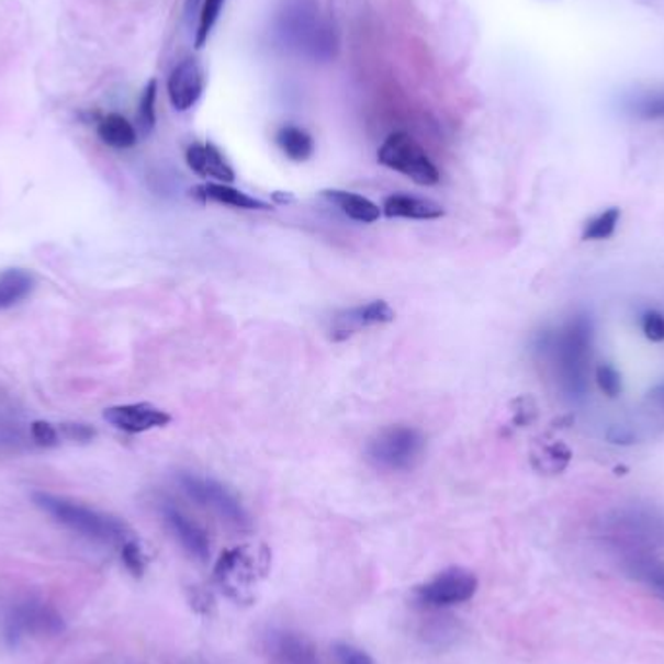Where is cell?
<instances>
[{"label": "cell", "instance_id": "cell-1", "mask_svg": "<svg viewBox=\"0 0 664 664\" xmlns=\"http://www.w3.org/2000/svg\"><path fill=\"white\" fill-rule=\"evenodd\" d=\"M277 32L288 47L315 60L335 57L337 37L333 27L319 16L315 0H284L278 14Z\"/></svg>", "mask_w": 664, "mask_h": 664}, {"label": "cell", "instance_id": "cell-2", "mask_svg": "<svg viewBox=\"0 0 664 664\" xmlns=\"http://www.w3.org/2000/svg\"><path fill=\"white\" fill-rule=\"evenodd\" d=\"M600 537L618 558L656 552L664 547V517L641 505L620 507L603 519Z\"/></svg>", "mask_w": 664, "mask_h": 664}, {"label": "cell", "instance_id": "cell-3", "mask_svg": "<svg viewBox=\"0 0 664 664\" xmlns=\"http://www.w3.org/2000/svg\"><path fill=\"white\" fill-rule=\"evenodd\" d=\"M593 320L577 315L554 338L555 370L565 395L577 401L587 395L593 358Z\"/></svg>", "mask_w": 664, "mask_h": 664}, {"label": "cell", "instance_id": "cell-4", "mask_svg": "<svg viewBox=\"0 0 664 664\" xmlns=\"http://www.w3.org/2000/svg\"><path fill=\"white\" fill-rule=\"evenodd\" d=\"M34 502L55 521L85 534L86 539L98 540L105 544H117V542L125 544L126 540L131 539V532L126 529L125 522L119 521L111 515L100 514L92 507L76 504L65 497L45 494V492L34 494Z\"/></svg>", "mask_w": 664, "mask_h": 664}, {"label": "cell", "instance_id": "cell-5", "mask_svg": "<svg viewBox=\"0 0 664 664\" xmlns=\"http://www.w3.org/2000/svg\"><path fill=\"white\" fill-rule=\"evenodd\" d=\"M269 550L265 547L229 548L214 565V581L236 603H251L252 589L269 570Z\"/></svg>", "mask_w": 664, "mask_h": 664}, {"label": "cell", "instance_id": "cell-6", "mask_svg": "<svg viewBox=\"0 0 664 664\" xmlns=\"http://www.w3.org/2000/svg\"><path fill=\"white\" fill-rule=\"evenodd\" d=\"M426 451V438L410 426L381 429L368 446V459L381 471H410Z\"/></svg>", "mask_w": 664, "mask_h": 664}, {"label": "cell", "instance_id": "cell-7", "mask_svg": "<svg viewBox=\"0 0 664 664\" xmlns=\"http://www.w3.org/2000/svg\"><path fill=\"white\" fill-rule=\"evenodd\" d=\"M378 160L381 166L408 177L416 185H438L441 173L431 161L428 151L406 133H393L379 146Z\"/></svg>", "mask_w": 664, "mask_h": 664}, {"label": "cell", "instance_id": "cell-8", "mask_svg": "<svg viewBox=\"0 0 664 664\" xmlns=\"http://www.w3.org/2000/svg\"><path fill=\"white\" fill-rule=\"evenodd\" d=\"M179 484L187 496L214 511L220 519L234 525L237 529L249 527V515L245 511L244 505L239 504V499L216 480L204 479L196 474H181Z\"/></svg>", "mask_w": 664, "mask_h": 664}, {"label": "cell", "instance_id": "cell-9", "mask_svg": "<svg viewBox=\"0 0 664 664\" xmlns=\"http://www.w3.org/2000/svg\"><path fill=\"white\" fill-rule=\"evenodd\" d=\"M479 590V577L464 567H449L434 579L416 587V598L426 606L463 605Z\"/></svg>", "mask_w": 664, "mask_h": 664}, {"label": "cell", "instance_id": "cell-10", "mask_svg": "<svg viewBox=\"0 0 664 664\" xmlns=\"http://www.w3.org/2000/svg\"><path fill=\"white\" fill-rule=\"evenodd\" d=\"M65 630V620L63 616L53 608L45 605L42 600H24L12 608L9 618H7V640L16 645L20 638L27 633L32 635H57Z\"/></svg>", "mask_w": 664, "mask_h": 664}, {"label": "cell", "instance_id": "cell-11", "mask_svg": "<svg viewBox=\"0 0 664 664\" xmlns=\"http://www.w3.org/2000/svg\"><path fill=\"white\" fill-rule=\"evenodd\" d=\"M395 310L385 300H373L338 312L330 320V338L345 342L371 327H383L395 320Z\"/></svg>", "mask_w": 664, "mask_h": 664}, {"label": "cell", "instance_id": "cell-12", "mask_svg": "<svg viewBox=\"0 0 664 664\" xmlns=\"http://www.w3.org/2000/svg\"><path fill=\"white\" fill-rule=\"evenodd\" d=\"M103 420L125 434H144L150 429L166 428L171 416L154 404L135 403L105 408Z\"/></svg>", "mask_w": 664, "mask_h": 664}, {"label": "cell", "instance_id": "cell-13", "mask_svg": "<svg viewBox=\"0 0 664 664\" xmlns=\"http://www.w3.org/2000/svg\"><path fill=\"white\" fill-rule=\"evenodd\" d=\"M265 651L270 664H320L317 649L297 631L270 630L265 638Z\"/></svg>", "mask_w": 664, "mask_h": 664}, {"label": "cell", "instance_id": "cell-14", "mask_svg": "<svg viewBox=\"0 0 664 664\" xmlns=\"http://www.w3.org/2000/svg\"><path fill=\"white\" fill-rule=\"evenodd\" d=\"M204 92V72L194 59H185L179 63L168 80V95L173 110L189 111L196 101L201 100Z\"/></svg>", "mask_w": 664, "mask_h": 664}, {"label": "cell", "instance_id": "cell-15", "mask_svg": "<svg viewBox=\"0 0 664 664\" xmlns=\"http://www.w3.org/2000/svg\"><path fill=\"white\" fill-rule=\"evenodd\" d=\"M618 562L631 581L664 603V560L661 555L656 552H638L620 555Z\"/></svg>", "mask_w": 664, "mask_h": 664}, {"label": "cell", "instance_id": "cell-16", "mask_svg": "<svg viewBox=\"0 0 664 664\" xmlns=\"http://www.w3.org/2000/svg\"><path fill=\"white\" fill-rule=\"evenodd\" d=\"M161 515H164V521L171 530V534L179 540V544L185 548L189 554L194 555L201 562L209 560L211 540L202 527H199L193 519H189L181 509H177L176 505H164Z\"/></svg>", "mask_w": 664, "mask_h": 664}, {"label": "cell", "instance_id": "cell-17", "mask_svg": "<svg viewBox=\"0 0 664 664\" xmlns=\"http://www.w3.org/2000/svg\"><path fill=\"white\" fill-rule=\"evenodd\" d=\"M185 158L187 166L204 179H216L218 183H227V185L234 183L236 179V171L227 164L218 146L212 143L191 144L187 148Z\"/></svg>", "mask_w": 664, "mask_h": 664}, {"label": "cell", "instance_id": "cell-18", "mask_svg": "<svg viewBox=\"0 0 664 664\" xmlns=\"http://www.w3.org/2000/svg\"><path fill=\"white\" fill-rule=\"evenodd\" d=\"M387 218L439 220L446 216L443 206L429 199L410 196V194H391L381 206Z\"/></svg>", "mask_w": 664, "mask_h": 664}, {"label": "cell", "instance_id": "cell-19", "mask_svg": "<svg viewBox=\"0 0 664 664\" xmlns=\"http://www.w3.org/2000/svg\"><path fill=\"white\" fill-rule=\"evenodd\" d=\"M320 196L330 202L333 206H337L346 218L360 222V224H373L383 214L375 202L365 199L362 194L350 193L342 189H325V191H320Z\"/></svg>", "mask_w": 664, "mask_h": 664}, {"label": "cell", "instance_id": "cell-20", "mask_svg": "<svg viewBox=\"0 0 664 664\" xmlns=\"http://www.w3.org/2000/svg\"><path fill=\"white\" fill-rule=\"evenodd\" d=\"M194 196H199L202 201L218 202V204L241 209V211H270L269 202L255 199L251 194L234 189L227 183H206V185L196 187Z\"/></svg>", "mask_w": 664, "mask_h": 664}, {"label": "cell", "instance_id": "cell-21", "mask_svg": "<svg viewBox=\"0 0 664 664\" xmlns=\"http://www.w3.org/2000/svg\"><path fill=\"white\" fill-rule=\"evenodd\" d=\"M572 449L562 441H539L530 451V464L547 476L562 474L572 463Z\"/></svg>", "mask_w": 664, "mask_h": 664}, {"label": "cell", "instance_id": "cell-22", "mask_svg": "<svg viewBox=\"0 0 664 664\" xmlns=\"http://www.w3.org/2000/svg\"><path fill=\"white\" fill-rule=\"evenodd\" d=\"M35 278L24 269H7L0 272V312L24 302L34 292Z\"/></svg>", "mask_w": 664, "mask_h": 664}, {"label": "cell", "instance_id": "cell-23", "mask_svg": "<svg viewBox=\"0 0 664 664\" xmlns=\"http://www.w3.org/2000/svg\"><path fill=\"white\" fill-rule=\"evenodd\" d=\"M277 144L288 160L307 161L315 154V140L302 126H282L277 133Z\"/></svg>", "mask_w": 664, "mask_h": 664}, {"label": "cell", "instance_id": "cell-24", "mask_svg": "<svg viewBox=\"0 0 664 664\" xmlns=\"http://www.w3.org/2000/svg\"><path fill=\"white\" fill-rule=\"evenodd\" d=\"M98 135L101 140L111 146V148H117V150H126V148H133L138 135H136L135 126L131 125L123 115L119 113H110L105 117L100 119L98 123Z\"/></svg>", "mask_w": 664, "mask_h": 664}, {"label": "cell", "instance_id": "cell-25", "mask_svg": "<svg viewBox=\"0 0 664 664\" xmlns=\"http://www.w3.org/2000/svg\"><path fill=\"white\" fill-rule=\"evenodd\" d=\"M641 410H643L641 413L643 414V418H641L643 421L641 424H635V426L633 424H623V428L628 429L633 443H638L641 439L640 429L664 428V381L649 391L648 398H645V403L641 406Z\"/></svg>", "mask_w": 664, "mask_h": 664}, {"label": "cell", "instance_id": "cell-26", "mask_svg": "<svg viewBox=\"0 0 664 664\" xmlns=\"http://www.w3.org/2000/svg\"><path fill=\"white\" fill-rule=\"evenodd\" d=\"M618 222H620V209H608V211L600 212L583 227V239L585 241H605L608 237L615 236Z\"/></svg>", "mask_w": 664, "mask_h": 664}, {"label": "cell", "instance_id": "cell-27", "mask_svg": "<svg viewBox=\"0 0 664 664\" xmlns=\"http://www.w3.org/2000/svg\"><path fill=\"white\" fill-rule=\"evenodd\" d=\"M224 4H226V0H202L199 27H196V37H194L196 49H202L209 43V37H211L214 25L218 22Z\"/></svg>", "mask_w": 664, "mask_h": 664}, {"label": "cell", "instance_id": "cell-28", "mask_svg": "<svg viewBox=\"0 0 664 664\" xmlns=\"http://www.w3.org/2000/svg\"><path fill=\"white\" fill-rule=\"evenodd\" d=\"M156 95H158V82L150 80L144 88L143 98L136 111V123L143 135H150L156 126Z\"/></svg>", "mask_w": 664, "mask_h": 664}, {"label": "cell", "instance_id": "cell-29", "mask_svg": "<svg viewBox=\"0 0 664 664\" xmlns=\"http://www.w3.org/2000/svg\"><path fill=\"white\" fill-rule=\"evenodd\" d=\"M595 379H597V385L608 398H616V396L622 393V378L616 370L615 365L610 363H600L595 370Z\"/></svg>", "mask_w": 664, "mask_h": 664}, {"label": "cell", "instance_id": "cell-30", "mask_svg": "<svg viewBox=\"0 0 664 664\" xmlns=\"http://www.w3.org/2000/svg\"><path fill=\"white\" fill-rule=\"evenodd\" d=\"M121 558H123V564H125L126 570L133 573L135 577H138V579L146 573L148 560H146L143 548H140V544L136 540H126L123 548H121Z\"/></svg>", "mask_w": 664, "mask_h": 664}, {"label": "cell", "instance_id": "cell-31", "mask_svg": "<svg viewBox=\"0 0 664 664\" xmlns=\"http://www.w3.org/2000/svg\"><path fill=\"white\" fill-rule=\"evenodd\" d=\"M641 330L651 342H664V315L661 312H645L641 315Z\"/></svg>", "mask_w": 664, "mask_h": 664}, {"label": "cell", "instance_id": "cell-32", "mask_svg": "<svg viewBox=\"0 0 664 664\" xmlns=\"http://www.w3.org/2000/svg\"><path fill=\"white\" fill-rule=\"evenodd\" d=\"M537 418V403L530 396H521L514 403L515 428H525Z\"/></svg>", "mask_w": 664, "mask_h": 664}, {"label": "cell", "instance_id": "cell-33", "mask_svg": "<svg viewBox=\"0 0 664 664\" xmlns=\"http://www.w3.org/2000/svg\"><path fill=\"white\" fill-rule=\"evenodd\" d=\"M32 438L37 446L53 447L59 443V429L49 421L37 420L32 424Z\"/></svg>", "mask_w": 664, "mask_h": 664}, {"label": "cell", "instance_id": "cell-34", "mask_svg": "<svg viewBox=\"0 0 664 664\" xmlns=\"http://www.w3.org/2000/svg\"><path fill=\"white\" fill-rule=\"evenodd\" d=\"M638 115L641 119H651V121H655V119H664V93H656V95H648V98H643V100L638 103Z\"/></svg>", "mask_w": 664, "mask_h": 664}, {"label": "cell", "instance_id": "cell-35", "mask_svg": "<svg viewBox=\"0 0 664 664\" xmlns=\"http://www.w3.org/2000/svg\"><path fill=\"white\" fill-rule=\"evenodd\" d=\"M335 651H337V659L340 664H373L368 653H363L362 649L352 648L348 643H337Z\"/></svg>", "mask_w": 664, "mask_h": 664}, {"label": "cell", "instance_id": "cell-36", "mask_svg": "<svg viewBox=\"0 0 664 664\" xmlns=\"http://www.w3.org/2000/svg\"><path fill=\"white\" fill-rule=\"evenodd\" d=\"M60 431L67 436L70 441H82L88 443L95 436V429L86 426V424H63Z\"/></svg>", "mask_w": 664, "mask_h": 664}, {"label": "cell", "instance_id": "cell-37", "mask_svg": "<svg viewBox=\"0 0 664 664\" xmlns=\"http://www.w3.org/2000/svg\"><path fill=\"white\" fill-rule=\"evenodd\" d=\"M191 603H193L194 610H199L201 615H209V612H211V595H206V593H202V590L194 589V595L193 598H191Z\"/></svg>", "mask_w": 664, "mask_h": 664}, {"label": "cell", "instance_id": "cell-38", "mask_svg": "<svg viewBox=\"0 0 664 664\" xmlns=\"http://www.w3.org/2000/svg\"><path fill=\"white\" fill-rule=\"evenodd\" d=\"M272 199L278 202V204H292L295 201V196L292 193H278L272 194Z\"/></svg>", "mask_w": 664, "mask_h": 664}]
</instances>
